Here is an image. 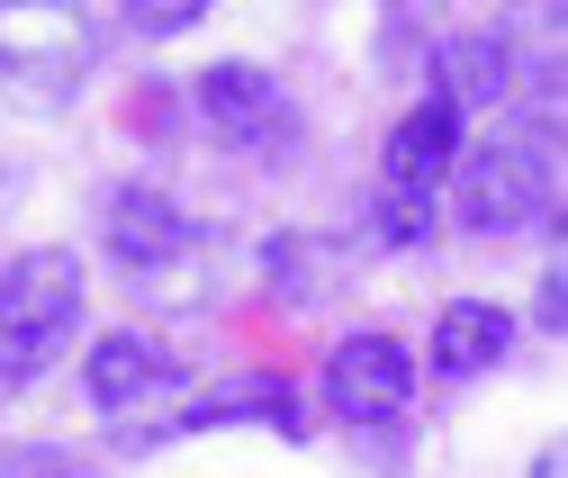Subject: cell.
<instances>
[{"instance_id": "cell-1", "label": "cell", "mask_w": 568, "mask_h": 478, "mask_svg": "<svg viewBox=\"0 0 568 478\" xmlns=\"http://www.w3.org/2000/svg\"><path fill=\"white\" fill-rule=\"evenodd\" d=\"M100 63L91 0H0V82L37 109H63Z\"/></svg>"}, {"instance_id": "cell-2", "label": "cell", "mask_w": 568, "mask_h": 478, "mask_svg": "<svg viewBox=\"0 0 568 478\" xmlns=\"http://www.w3.org/2000/svg\"><path fill=\"white\" fill-rule=\"evenodd\" d=\"M82 325V262L73 253H19L0 271V388H28Z\"/></svg>"}, {"instance_id": "cell-3", "label": "cell", "mask_w": 568, "mask_h": 478, "mask_svg": "<svg viewBox=\"0 0 568 478\" xmlns=\"http://www.w3.org/2000/svg\"><path fill=\"white\" fill-rule=\"evenodd\" d=\"M452 154H460V109H452V100H415V109L388 126V154H379V235H388L397 253H415L424 235H434Z\"/></svg>"}, {"instance_id": "cell-4", "label": "cell", "mask_w": 568, "mask_h": 478, "mask_svg": "<svg viewBox=\"0 0 568 478\" xmlns=\"http://www.w3.org/2000/svg\"><path fill=\"white\" fill-rule=\"evenodd\" d=\"M452 209H460V226L469 235H515V226H532V217H550L559 209V190H550V135L532 145V135H506V145H478L469 163L452 154Z\"/></svg>"}, {"instance_id": "cell-5", "label": "cell", "mask_w": 568, "mask_h": 478, "mask_svg": "<svg viewBox=\"0 0 568 478\" xmlns=\"http://www.w3.org/2000/svg\"><path fill=\"white\" fill-rule=\"evenodd\" d=\"M199 126L217 135L226 154H290V135H298V109L290 91H280L262 63H217V73H199Z\"/></svg>"}, {"instance_id": "cell-6", "label": "cell", "mask_w": 568, "mask_h": 478, "mask_svg": "<svg viewBox=\"0 0 568 478\" xmlns=\"http://www.w3.org/2000/svg\"><path fill=\"white\" fill-rule=\"evenodd\" d=\"M190 253H199V226L181 217V199H172V190H154V181L109 190V262L126 271V281L163 289V281H181V262H190Z\"/></svg>"}, {"instance_id": "cell-7", "label": "cell", "mask_w": 568, "mask_h": 478, "mask_svg": "<svg viewBox=\"0 0 568 478\" xmlns=\"http://www.w3.org/2000/svg\"><path fill=\"white\" fill-rule=\"evenodd\" d=\"M415 397V362L397 334H343L334 362H325V406L343 425H397Z\"/></svg>"}, {"instance_id": "cell-8", "label": "cell", "mask_w": 568, "mask_h": 478, "mask_svg": "<svg viewBox=\"0 0 568 478\" xmlns=\"http://www.w3.org/2000/svg\"><path fill=\"white\" fill-rule=\"evenodd\" d=\"M91 397H100V416H145V406H181V362H172V344H154V334H135V325H118V334H100L91 344Z\"/></svg>"}, {"instance_id": "cell-9", "label": "cell", "mask_w": 568, "mask_h": 478, "mask_svg": "<svg viewBox=\"0 0 568 478\" xmlns=\"http://www.w3.org/2000/svg\"><path fill=\"white\" fill-rule=\"evenodd\" d=\"M434 100H452V109H506L515 100V73H506V45H496V28H460V37H443L434 45Z\"/></svg>"}, {"instance_id": "cell-10", "label": "cell", "mask_w": 568, "mask_h": 478, "mask_svg": "<svg viewBox=\"0 0 568 478\" xmlns=\"http://www.w3.org/2000/svg\"><path fill=\"white\" fill-rule=\"evenodd\" d=\"M496 45H506V73L532 109H559V0H515L506 28H496Z\"/></svg>"}, {"instance_id": "cell-11", "label": "cell", "mask_w": 568, "mask_h": 478, "mask_svg": "<svg viewBox=\"0 0 568 478\" xmlns=\"http://www.w3.org/2000/svg\"><path fill=\"white\" fill-rule=\"evenodd\" d=\"M506 344H515V316L487 307V298H460V307H443V325H434V370H443V379H478V370L506 362Z\"/></svg>"}, {"instance_id": "cell-12", "label": "cell", "mask_w": 568, "mask_h": 478, "mask_svg": "<svg viewBox=\"0 0 568 478\" xmlns=\"http://www.w3.org/2000/svg\"><path fill=\"white\" fill-rule=\"evenodd\" d=\"M226 416H271L280 434H307V416L290 406V379H244V388H226L217 406H199V416H181V425H226Z\"/></svg>"}, {"instance_id": "cell-13", "label": "cell", "mask_w": 568, "mask_h": 478, "mask_svg": "<svg viewBox=\"0 0 568 478\" xmlns=\"http://www.w3.org/2000/svg\"><path fill=\"white\" fill-rule=\"evenodd\" d=\"M217 0H118V19L135 28V37H181V28H199Z\"/></svg>"}, {"instance_id": "cell-14", "label": "cell", "mask_w": 568, "mask_h": 478, "mask_svg": "<svg viewBox=\"0 0 568 478\" xmlns=\"http://www.w3.org/2000/svg\"><path fill=\"white\" fill-rule=\"evenodd\" d=\"M559 316H568V281L550 271V281H541V334H559Z\"/></svg>"}]
</instances>
